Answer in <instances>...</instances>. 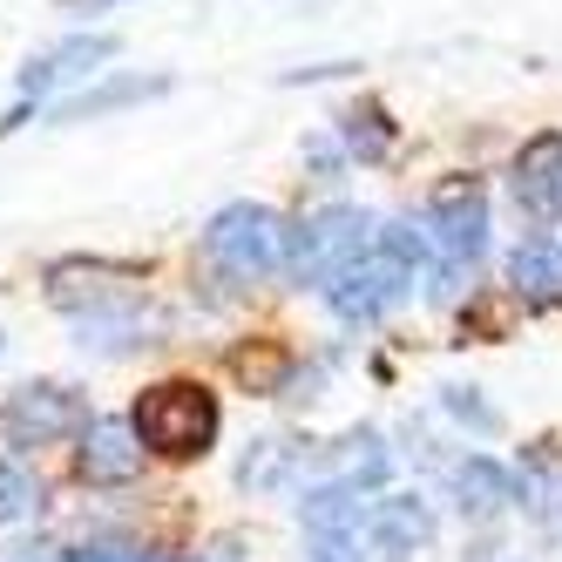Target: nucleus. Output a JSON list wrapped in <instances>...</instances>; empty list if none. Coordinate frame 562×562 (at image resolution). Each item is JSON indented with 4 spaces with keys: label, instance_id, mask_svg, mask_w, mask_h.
<instances>
[{
    "label": "nucleus",
    "instance_id": "nucleus-1",
    "mask_svg": "<svg viewBox=\"0 0 562 562\" xmlns=\"http://www.w3.org/2000/svg\"><path fill=\"white\" fill-rule=\"evenodd\" d=\"M136 440L143 454H164V461H204L217 448V393L196 386V380H156L136 393Z\"/></svg>",
    "mask_w": 562,
    "mask_h": 562
},
{
    "label": "nucleus",
    "instance_id": "nucleus-2",
    "mask_svg": "<svg viewBox=\"0 0 562 562\" xmlns=\"http://www.w3.org/2000/svg\"><path fill=\"white\" fill-rule=\"evenodd\" d=\"M204 258L231 278V285H258V278H278L292 258V224L271 204H224L204 224Z\"/></svg>",
    "mask_w": 562,
    "mask_h": 562
},
{
    "label": "nucleus",
    "instance_id": "nucleus-3",
    "mask_svg": "<svg viewBox=\"0 0 562 562\" xmlns=\"http://www.w3.org/2000/svg\"><path fill=\"white\" fill-rule=\"evenodd\" d=\"M373 237H380V224L359 211V204H326V211H312V217H299V224H292V258H285V278H292V285L326 292L352 258H367V251H373Z\"/></svg>",
    "mask_w": 562,
    "mask_h": 562
},
{
    "label": "nucleus",
    "instance_id": "nucleus-4",
    "mask_svg": "<svg viewBox=\"0 0 562 562\" xmlns=\"http://www.w3.org/2000/svg\"><path fill=\"white\" fill-rule=\"evenodd\" d=\"M420 217H427V231H434L440 265L474 278V265L488 258V231H495L481 177H440V183L427 190V211H420Z\"/></svg>",
    "mask_w": 562,
    "mask_h": 562
},
{
    "label": "nucleus",
    "instance_id": "nucleus-5",
    "mask_svg": "<svg viewBox=\"0 0 562 562\" xmlns=\"http://www.w3.org/2000/svg\"><path fill=\"white\" fill-rule=\"evenodd\" d=\"M414 285H420V278H414L407 265H393V258L373 245L367 258H352V265H346V271H339L318 299L333 305L339 326H359V333H367V326H380L393 305H407V299H414Z\"/></svg>",
    "mask_w": 562,
    "mask_h": 562
},
{
    "label": "nucleus",
    "instance_id": "nucleus-6",
    "mask_svg": "<svg viewBox=\"0 0 562 562\" xmlns=\"http://www.w3.org/2000/svg\"><path fill=\"white\" fill-rule=\"evenodd\" d=\"M95 414H89V393L82 386H61V380H27L14 386V400L0 407V427H8L14 448H48L61 434H82Z\"/></svg>",
    "mask_w": 562,
    "mask_h": 562
},
{
    "label": "nucleus",
    "instance_id": "nucleus-7",
    "mask_svg": "<svg viewBox=\"0 0 562 562\" xmlns=\"http://www.w3.org/2000/svg\"><path fill=\"white\" fill-rule=\"evenodd\" d=\"M75 440H82V448H75V474H82L89 488H130V481L143 474L136 420H123V414H95Z\"/></svg>",
    "mask_w": 562,
    "mask_h": 562
},
{
    "label": "nucleus",
    "instance_id": "nucleus-8",
    "mask_svg": "<svg viewBox=\"0 0 562 562\" xmlns=\"http://www.w3.org/2000/svg\"><path fill=\"white\" fill-rule=\"evenodd\" d=\"M448 495L461 508V521H474V529H488V521H502L508 508H521V474L495 454H461L448 461Z\"/></svg>",
    "mask_w": 562,
    "mask_h": 562
},
{
    "label": "nucleus",
    "instance_id": "nucleus-9",
    "mask_svg": "<svg viewBox=\"0 0 562 562\" xmlns=\"http://www.w3.org/2000/svg\"><path fill=\"white\" fill-rule=\"evenodd\" d=\"M115 34H68V42H55L48 55H34L14 82H21V102H42V95H55V89H68V82H89L95 68H109L115 61Z\"/></svg>",
    "mask_w": 562,
    "mask_h": 562
},
{
    "label": "nucleus",
    "instance_id": "nucleus-10",
    "mask_svg": "<svg viewBox=\"0 0 562 562\" xmlns=\"http://www.w3.org/2000/svg\"><path fill=\"white\" fill-rule=\"evenodd\" d=\"M515 204H521V217H536V224H555L562 217V130H542V136H529L521 143V156H515Z\"/></svg>",
    "mask_w": 562,
    "mask_h": 562
},
{
    "label": "nucleus",
    "instance_id": "nucleus-11",
    "mask_svg": "<svg viewBox=\"0 0 562 562\" xmlns=\"http://www.w3.org/2000/svg\"><path fill=\"white\" fill-rule=\"evenodd\" d=\"M164 339V318H156L143 299H123V305H109V312H89V318H75V346L82 352H102V359H123V352H143Z\"/></svg>",
    "mask_w": 562,
    "mask_h": 562
},
{
    "label": "nucleus",
    "instance_id": "nucleus-12",
    "mask_svg": "<svg viewBox=\"0 0 562 562\" xmlns=\"http://www.w3.org/2000/svg\"><path fill=\"white\" fill-rule=\"evenodd\" d=\"M434 502L427 495H373V508H367V542L380 549V555H420L427 542H434Z\"/></svg>",
    "mask_w": 562,
    "mask_h": 562
},
{
    "label": "nucleus",
    "instance_id": "nucleus-13",
    "mask_svg": "<svg viewBox=\"0 0 562 562\" xmlns=\"http://www.w3.org/2000/svg\"><path fill=\"white\" fill-rule=\"evenodd\" d=\"M508 292H515V305H529V312H542V305H562V245L555 237H521V245L508 251Z\"/></svg>",
    "mask_w": 562,
    "mask_h": 562
},
{
    "label": "nucleus",
    "instance_id": "nucleus-14",
    "mask_svg": "<svg viewBox=\"0 0 562 562\" xmlns=\"http://www.w3.org/2000/svg\"><path fill=\"white\" fill-rule=\"evenodd\" d=\"M333 136L346 143V156H352V164H367V170L393 164V149H400V130H393V115H386L373 95L346 102V109L333 115Z\"/></svg>",
    "mask_w": 562,
    "mask_h": 562
},
{
    "label": "nucleus",
    "instance_id": "nucleus-15",
    "mask_svg": "<svg viewBox=\"0 0 562 562\" xmlns=\"http://www.w3.org/2000/svg\"><path fill=\"white\" fill-rule=\"evenodd\" d=\"M170 95V75H109V82L68 95L55 109V123H95V115H115V109H136V102H156Z\"/></svg>",
    "mask_w": 562,
    "mask_h": 562
},
{
    "label": "nucleus",
    "instance_id": "nucleus-16",
    "mask_svg": "<svg viewBox=\"0 0 562 562\" xmlns=\"http://www.w3.org/2000/svg\"><path fill=\"white\" fill-rule=\"evenodd\" d=\"M312 468V448H299V440H251L245 461H237V488H251V495H271V488H292V474Z\"/></svg>",
    "mask_w": 562,
    "mask_h": 562
},
{
    "label": "nucleus",
    "instance_id": "nucleus-17",
    "mask_svg": "<svg viewBox=\"0 0 562 562\" xmlns=\"http://www.w3.org/2000/svg\"><path fill=\"white\" fill-rule=\"evenodd\" d=\"M440 414H448L454 427H468L474 440H495L502 434V414L481 400V386H440Z\"/></svg>",
    "mask_w": 562,
    "mask_h": 562
},
{
    "label": "nucleus",
    "instance_id": "nucleus-18",
    "mask_svg": "<svg viewBox=\"0 0 562 562\" xmlns=\"http://www.w3.org/2000/svg\"><path fill=\"white\" fill-rule=\"evenodd\" d=\"M42 515V474L27 461H0V521H27Z\"/></svg>",
    "mask_w": 562,
    "mask_h": 562
},
{
    "label": "nucleus",
    "instance_id": "nucleus-19",
    "mask_svg": "<svg viewBox=\"0 0 562 562\" xmlns=\"http://www.w3.org/2000/svg\"><path fill=\"white\" fill-rule=\"evenodd\" d=\"M367 529H312L305 536V562H367Z\"/></svg>",
    "mask_w": 562,
    "mask_h": 562
},
{
    "label": "nucleus",
    "instance_id": "nucleus-20",
    "mask_svg": "<svg viewBox=\"0 0 562 562\" xmlns=\"http://www.w3.org/2000/svg\"><path fill=\"white\" fill-rule=\"evenodd\" d=\"M305 164H312V177H318V183H339L352 156H346V143H339L333 130H318V136H305Z\"/></svg>",
    "mask_w": 562,
    "mask_h": 562
},
{
    "label": "nucleus",
    "instance_id": "nucleus-21",
    "mask_svg": "<svg viewBox=\"0 0 562 562\" xmlns=\"http://www.w3.org/2000/svg\"><path fill=\"white\" fill-rule=\"evenodd\" d=\"M359 61H318V68H292L285 75V89H299V82H339V75H352Z\"/></svg>",
    "mask_w": 562,
    "mask_h": 562
},
{
    "label": "nucleus",
    "instance_id": "nucleus-22",
    "mask_svg": "<svg viewBox=\"0 0 562 562\" xmlns=\"http://www.w3.org/2000/svg\"><path fill=\"white\" fill-rule=\"evenodd\" d=\"M196 562H245V542H237V536H217V542L196 549Z\"/></svg>",
    "mask_w": 562,
    "mask_h": 562
},
{
    "label": "nucleus",
    "instance_id": "nucleus-23",
    "mask_svg": "<svg viewBox=\"0 0 562 562\" xmlns=\"http://www.w3.org/2000/svg\"><path fill=\"white\" fill-rule=\"evenodd\" d=\"M61 562H136V555H115V549H95V542H89V549H75V555H61Z\"/></svg>",
    "mask_w": 562,
    "mask_h": 562
},
{
    "label": "nucleus",
    "instance_id": "nucleus-24",
    "mask_svg": "<svg viewBox=\"0 0 562 562\" xmlns=\"http://www.w3.org/2000/svg\"><path fill=\"white\" fill-rule=\"evenodd\" d=\"M102 8H123V0H61V14H102Z\"/></svg>",
    "mask_w": 562,
    "mask_h": 562
},
{
    "label": "nucleus",
    "instance_id": "nucleus-25",
    "mask_svg": "<svg viewBox=\"0 0 562 562\" xmlns=\"http://www.w3.org/2000/svg\"><path fill=\"white\" fill-rule=\"evenodd\" d=\"M536 521H542V529H549V536H562V495H555V502H549V508H542Z\"/></svg>",
    "mask_w": 562,
    "mask_h": 562
},
{
    "label": "nucleus",
    "instance_id": "nucleus-26",
    "mask_svg": "<svg viewBox=\"0 0 562 562\" xmlns=\"http://www.w3.org/2000/svg\"><path fill=\"white\" fill-rule=\"evenodd\" d=\"M0 352H8V339H0Z\"/></svg>",
    "mask_w": 562,
    "mask_h": 562
}]
</instances>
